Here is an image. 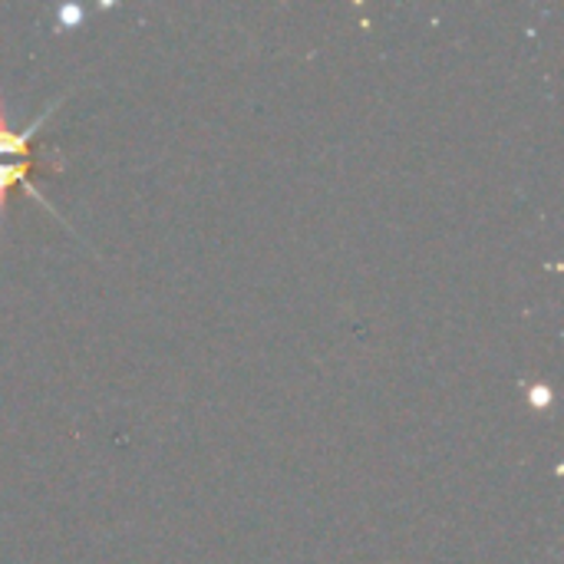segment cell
Here are the masks:
<instances>
[{
	"mask_svg": "<svg viewBox=\"0 0 564 564\" xmlns=\"http://www.w3.org/2000/svg\"><path fill=\"white\" fill-rule=\"evenodd\" d=\"M43 169H46V172H59L63 165H46V162H40V159H26V162H0V225H3V218H7V195H10V188H13V185H23L30 175L43 172ZM23 188H26V185H23ZM26 192H30V188H26ZM30 195H33L46 212H53V205H50L40 192H30ZM53 215H56V212H53ZM56 218H59V215H56Z\"/></svg>",
	"mask_w": 564,
	"mask_h": 564,
	"instance_id": "cell-2",
	"label": "cell"
},
{
	"mask_svg": "<svg viewBox=\"0 0 564 564\" xmlns=\"http://www.w3.org/2000/svg\"><path fill=\"white\" fill-rule=\"evenodd\" d=\"M549 397H552V393H549L545 387H542V390H539V387L532 390V403H535V406H545V403H549Z\"/></svg>",
	"mask_w": 564,
	"mask_h": 564,
	"instance_id": "cell-4",
	"label": "cell"
},
{
	"mask_svg": "<svg viewBox=\"0 0 564 564\" xmlns=\"http://www.w3.org/2000/svg\"><path fill=\"white\" fill-rule=\"evenodd\" d=\"M56 20H59L63 30H73V26H79L83 10H79V7H59V10H56Z\"/></svg>",
	"mask_w": 564,
	"mask_h": 564,
	"instance_id": "cell-3",
	"label": "cell"
},
{
	"mask_svg": "<svg viewBox=\"0 0 564 564\" xmlns=\"http://www.w3.org/2000/svg\"><path fill=\"white\" fill-rule=\"evenodd\" d=\"M56 106H59V99L56 102H50L26 129H10V119H7V106L0 102V159H7V162H26V159H36L33 152H30V142L36 139V132L46 126V119L56 112Z\"/></svg>",
	"mask_w": 564,
	"mask_h": 564,
	"instance_id": "cell-1",
	"label": "cell"
}]
</instances>
